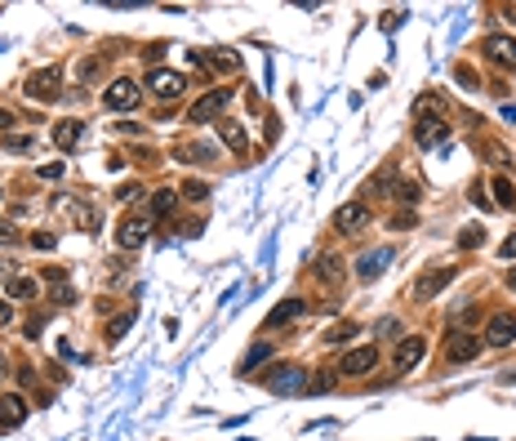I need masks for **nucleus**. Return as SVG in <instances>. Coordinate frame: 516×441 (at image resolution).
Returning a JSON list of instances; mask_svg holds the SVG:
<instances>
[{
	"instance_id": "nucleus-1",
	"label": "nucleus",
	"mask_w": 516,
	"mask_h": 441,
	"mask_svg": "<svg viewBox=\"0 0 516 441\" xmlns=\"http://www.w3.org/2000/svg\"><path fill=\"white\" fill-rule=\"evenodd\" d=\"M58 85H63V72H58V67H41V72H32V76H27L23 94H27L32 103H54V98H58Z\"/></svg>"
},
{
	"instance_id": "nucleus-2",
	"label": "nucleus",
	"mask_w": 516,
	"mask_h": 441,
	"mask_svg": "<svg viewBox=\"0 0 516 441\" xmlns=\"http://www.w3.org/2000/svg\"><path fill=\"white\" fill-rule=\"evenodd\" d=\"M227 103H232V89H210L205 98H196V103H192L187 120H192V125H205V120L223 116V107H227Z\"/></svg>"
},
{
	"instance_id": "nucleus-3",
	"label": "nucleus",
	"mask_w": 516,
	"mask_h": 441,
	"mask_svg": "<svg viewBox=\"0 0 516 441\" xmlns=\"http://www.w3.org/2000/svg\"><path fill=\"white\" fill-rule=\"evenodd\" d=\"M262 383H267L276 397H294V392H303V388H307V383H303V370H298V365H280V370L262 374Z\"/></svg>"
},
{
	"instance_id": "nucleus-4",
	"label": "nucleus",
	"mask_w": 516,
	"mask_h": 441,
	"mask_svg": "<svg viewBox=\"0 0 516 441\" xmlns=\"http://www.w3.org/2000/svg\"><path fill=\"white\" fill-rule=\"evenodd\" d=\"M454 277H458V268H427L423 277L414 281V299H418V303H427V299L440 294V290H445Z\"/></svg>"
},
{
	"instance_id": "nucleus-5",
	"label": "nucleus",
	"mask_w": 516,
	"mask_h": 441,
	"mask_svg": "<svg viewBox=\"0 0 516 441\" xmlns=\"http://www.w3.org/2000/svg\"><path fill=\"white\" fill-rule=\"evenodd\" d=\"M476 356H481V339H476V334H467V330H454V334H449V343H445V361L463 365V361H476Z\"/></svg>"
},
{
	"instance_id": "nucleus-6",
	"label": "nucleus",
	"mask_w": 516,
	"mask_h": 441,
	"mask_svg": "<svg viewBox=\"0 0 516 441\" xmlns=\"http://www.w3.org/2000/svg\"><path fill=\"white\" fill-rule=\"evenodd\" d=\"M147 89H152L161 103H170V98H178V94L187 89V80L178 76V72H165V67H156V72H147Z\"/></svg>"
},
{
	"instance_id": "nucleus-7",
	"label": "nucleus",
	"mask_w": 516,
	"mask_h": 441,
	"mask_svg": "<svg viewBox=\"0 0 516 441\" xmlns=\"http://www.w3.org/2000/svg\"><path fill=\"white\" fill-rule=\"evenodd\" d=\"M138 103H143V89H138L134 80H111L107 85V107L111 111H134Z\"/></svg>"
},
{
	"instance_id": "nucleus-8",
	"label": "nucleus",
	"mask_w": 516,
	"mask_h": 441,
	"mask_svg": "<svg viewBox=\"0 0 516 441\" xmlns=\"http://www.w3.org/2000/svg\"><path fill=\"white\" fill-rule=\"evenodd\" d=\"M485 343H494V348H508V343H516V316H512V312H494L490 325H485Z\"/></svg>"
},
{
	"instance_id": "nucleus-9",
	"label": "nucleus",
	"mask_w": 516,
	"mask_h": 441,
	"mask_svg": "<svg viewBox=\"0 0 516 441\" xmlns=\"http://www.w3.org/2000/svg\"><path fill=\"white\" fill-rule=\"evenodd\" d=\"M423 356H427V339H423V334H410V339L396 348V356H392V361H396V374H410Z\"/></svg>"
},
{
	"instance_id": "nucleus-10",
	"label": "nucleus",
	"mask_w": 516,
	"mask_h": 441,
	"mask_svg": "<svg viewBox=\"0 0 516 441\" xmlns=\"http://www.w3.org/2000/svg\"><path fill=\"white\" fill-rule=\"evenodd\" d=\"M392 259H396V250H392V246L374 250V255H361V259H356V277H361V281H379L383 268H388Z\"/></svg>"
},
{
	"instance_id": "nucleus-11",
	"label": "nucleus",
	"mask_w": 516,
	"mask_h": 441,
	"mask_svg": "<svg viewBox=\"0 0 516 441\" xmlns=\"http://www.w3.org/2000/svg\"><path fill=\"white\" fill-rule=\"evenodd\" d=\"M23 419H27V401L18 397V392H5V397H0V433L23 428Z\"/></svg>"
},
{
	"instance_id": "nucleus-12",
	"label": "nucleus",
	"mask_w": 516,
	"mask_h": 441,
	"mask_svg": "<svg viewBox=\"0 0 516 441\" xmlns=\"http://www.w3.org/2000/svg\"><path fill=\"white\" fill-rule=\"evenodd\" d=\"M147 228H152V223H147V219H138V214H134V219H125V223L116 228V246H120V250H143Z\"/></svg>"
},
{
	"instance_id": "nucleus-13",
	"label": "nucleus",
	"mask_w": 516,
	"mask_h": 441,
	"mask_svg": "<svg viewBox=\"0 0 516 441\" xmlns=\"http://www.w3.org/2000/svg\"><path fill=\"white\" fill-rule=\"evenodd\" d=\"M303 316V299H280L276 308L267 312V321H262V330H280V325H289V321H298Z\"/></svg>"
},
{
	"instance_id": "nucleus-14",
	"label": "nucleus",
	"mask_w": 516,
	"mask_h": 441,
	"mask_svg": "<svg viewBox=\"0 0 516 441\" xmlns=\"http://www.w3.org/2000/svg\"><path fill=\"white\" fill-rule=\"evenodd\" d=\"M374 365H379V352H374V348H352L339 361V374H370Z\"/></svg>"
},
{
	"instance_id": "nucleus-15",
	"label": "nucleus",
	"mask_w": 516,
	"mask_h": 441,
	"mask_svg": "<svg viewBox=\"0 0 516 441\" xmlns=\"http://www.w3.org/2000/svg\"><path fill=\"white\" fill-rule=\"evenodd\" d=\"M365 219H370V210H365V201H347V205H343V210H339V214H334V228H339V232H343V237H347V232H356V228H365Z\"/></svg>"
},
{
	"instance_id": "nucleus-16",
	"label": "nucleus",
	"mask_w": 516,
	"mask_h": 441,
	"mask_svg": "<svg viewBox=\"0 0 516 441\" xmlns=\"http://www.w3.org/2000/svg\"><path fill=\"white\" fill-rule=\"evenodd\" d=\"M481 50L490 54V63H499V67H516V41L512 36H490Z\"/></svg>"
},
{
	"instance_id": "nucleus-17",
	"label": "nucleus",
	"mask_w": 516,
	"mask_h": 441,
	"mask_svg": "<svg viewBox=\"0 0 516 441\" xmlns=\"http://www.w3.org/2000/svg\"><path fill=\"white\" fill-rule=\"evenodd\" d=\"M218 138L232 147V152H245V147H249V134H245L240 120H218Z\"/></svg>"
},
{
	"instance_id": "nucleus-18",
	"label": "nucleus",
	"mask_w": 516,
	"mask_h": 441,
	"mask_svg": "<svg viewBox=\"0 0 516 441\" xmlns=\"http://www.w3.org/2000/svg\"><path fill=\"white\" fill-rule=\"evenodd\" d=\"M54 143H58L63 152H76L80 147V120H58V125H54Z\"/></svg>"
},
{
	"instance_id": "nucleus-19",
	"label": "nucleus",
	"mask_w": 516,
	"mask_h": 441,
	"mask_svg": "<svg viewBox=\"0 0 516 441\" xmlns=\"http://www.w3.org/2000/svg\"><path fill=\"white\" fill-rule=\"evenodd\" d=\"M414 143H418V147H436V143H445V125H440V120H418Z\"/></svg>"
},
{
	"instance_id": "nucleus-20",
	"label": "nucleus",
	"mask_w": 516,
	"mask_h": 441,
	"mask_svg": "<svg viewBox=\"0 0 516 441\" xmlns=\"http://www.w3.org/2000/svg\"><path fill=\"white\" fill-rule=\"evenodd\" d=\"M174 205H178V192H170V187H161V192L152 196V214H156V219L174 214Z\"/></svg>"
},
{
	"instance_id": "nucleus-21",
	"label": "nucleus",
	"mask_w": 516,
	"mask_h": 441,
	"mask_svg": "<svg viewBox=\"0 0 516 441\" xmlns=\"http://www.w3.org/2000/svg\"><path fill=\"white\" fill-rule=\"evenodd\" d=\"M490 192H494V201H499L503 210H512V205H516V187L508 183V178H494V183H490Z\"/></svg>"
},
{
	"instance_id": "nucleus-22",
	"label": "nucleus",
	"mask_w": 516,
	"mask_h": 441,
	"mask_svg": "<svg viewBox=\"0 0 516 441\" xmlns=\"http://www.w3.org/2000/svg\"><path fill=\"white\" fill-rule=\"evenodd\" d=\"M5 290H9V299H36V281H27V277H9Z\"/></svg>"
},
{
	"instance_id": "nucleus-23",
	"label": "nucleus",
	"mask_w": 516,
	"mask_h": 441,
	"mask_svg": "<svg viewBox=\"0 0 516 441\" xmlns=\"http://www.w3.org/2000/svg\"><path fill=\"white\" fill-rule=\"evenodd\" d=\"M347 339H356V325H352V321H343V325H334V330H325V343H330V348H339V343H347Z\"/></svg>"
},
{
	"instance_id": "nucleus-24",
	"label": "nucleus",
	"mask_w": 516,
	"mask_h": 441,
	"mask_svg": "<svg viewBox=\"0 0 516 441\" xmlns=\"http://www.w3.org/2000/svg\"><path fill=\"white\" fill-rule=\"evenodd\" d=\"M129 325H134V308H129V312H120V316H116V321H111V325H107V339H111V343H116V339H120V334H129Z\"/></svg>"
},
{
	"instance_id": "nucleus-25",
	"label": "nucleus",
	"mask_w": 516,
	"mask_h": 441,
	"mask_svg": "<svg viewBox=\"0 0 516 441\" xmlns=\"http://www.w3.org/2000/svg\"><path fill=\"white\" fill-rule=\"evenodd\" d=\"M271 356V343H254V348L245 352V361H240V370H249V365H258V361H267Z\"/></svg>"
},
{
	"instance_id": "nucleus-26",
	"label": "nucleus",
	"mask_w": 516,
	"mask_h": 441,
	"mask_svg": "<svg viewBox=\"0 0 516 441\" xmlns=\"http://www.w3.org/2000/svg\"><path fill=\"white\" fill-rule=\"evenodd\" d=\"M210 67H218V72H236V54H232V50H214Z\"/></svg>"
},
{
	"instance_id": "nucleus-27",
	"label": "nucleus",
	"mask_w": 516,
	"mask_h": 441,
	"mask_svg": "<svg viewBox=\"0 0 516 441\" xmlns=\"http://www.w3.org/2000/svg\"><path fill=\"white\" fill-rule=\"evenodd\" d=\"M458 246H463V250L485 246V232H481V228H463V232H458Z\"/></svg>"
},
{
	"instance_id": "nucleus-28",
	"label": "nucleus",
	"mask_w": 516,
	"mask_h": 441,
	"mask_svg": "<svg viewBox=\"0 0 516 441\" xmlns=\"http://www.w3.org/2000/svg\"><path fill=\"white\" fill-rule=\"evenodd\" d=\"M316 277L334 286V281H339V259H321V263H316Z\"/></svg>"
},
{
	"instance_id": "nucleus-29",
	"label": "nucleus",
	"mask_w": 516,
	"mask_h": 441,
	"mask_svg": "<svg viewBox=\"0 0 516 441\" xmlns=\"http://www.w3.org/2000/svg\"><path fill=\"white\" fill-rule=\"evenodd\" d=\"M183 196H187V201H205V196H210V187H205L201 178H192V183H183Z\"/></svg>"
},
{
	"instance_id": "nucleus-30",
	"label": "nucleus",
	"mask_w": 516,
	"mask_h": 441,
	"mask_svg": "<svg viewBox=\"0 0 516 441\" xmlns=\"http://www.w3.org/2000/svg\"><path fill=\"white\" fill-rule=\"evenodd\" d=\"M183 156H192V161H214V147L210 143H192V147H183Z\"/></svg>"
},
{
	"instance_id": "nucleus-31",
	"label": "nucleus",
	"mask_w": 516,
	"mask_h": 441,
	"mask_svg": "<svg viewBox=\"0 0 516 441\" xmlns=\"http://www.w3.org/2000/svg\"><path fill=\"white\" fill-rule=\"evenodd\" d=\"M414 111H418V116H427V111H440V98H436V94H423V98L414 103Z\"/></svg>"
},
{
	"instance_id": "nucleus-32",
	"label": "nucleus",
	"mask_w": 516,
	"mask_h": 441,
	"mask_svg": "<svg viewBox=\"0 0 516 441\" xmlns=\"http://www.w3.org/2000/svg\"><path fill=\"white\" fill-rule=\"evenodd\" d=\"M472 321H476V303H463L454 312V325H472Z\"/></svg>"
},
{
	"instance_id": "nucleus-33",
	"label": "nucleus",
	"mask_w": 516,
	"mask_h": 441,
	"mask_svg": "<svg viewBox=\"0 0 516 441\" xmlns=\"http://www.w3.org/2000/svg\"><path fill=\"white\" fill-rule=\"evenodd\" d=\"M138 196H143V187H138V183H125V187H120V192H116V201H138Z\"/></svg>"
},
{
	"instance_id": "nucleus-34",
	"label": "nucleus",
	"mask_w": 516,
	"mask_h": 441,
	"mask_svg": "<svg viewBox=\"0 0 516 441\" xmlns=\"http://www.w3.org/2000/svg\"><path fill=\"white\" fill-rule=\"evenodd\" d=\"M76 219H80V223H85V228H89V232H93V228H98V210H93V205H85V210H80V214H76Z\"/></svg>"
},
{
	"instance_id": "nucleus-35",
	"label": "nucleus",
	"mask_w": 516,
	"mask_h": 441,
	"mask_svg": "<svg viewBox=\"0 0 516 441\" xmlns=\"http://www.w3.org/2000/svg\"><path fill=\"white\" fill-rule=\"evenodd\" d=\"M32 246H36V250H54V232H36Z\"/></svg>"
},
{
	"instance_id": "nucleus-36",
	"label": "nucleus",
	"mask_w": 516,
	"mask_h": 441,
	"mask_svg": "<svg viewBox=\"0 0 516 441\" xmlns=\"http://www.w3.org/2000/svg\"><path fill=\"white\" fill-rule=\"evenodd\" d=\"M18 241V232H14V223H0V246H14Z\"/></svg>"
},
{
	"instance_id": "nucleus-37",
	"label": "nucleus",
	"mask_w": 516,
	"mask_h": 441,
	"mask_svg": "<svg viewBox=\"0 0 516 441\" xmlns=\"http://www.w3.org/2000/svg\"><path fill=\"white\" fill-rule=\"evenodd\" d=\"M27 147H32V138H27V134H18V138H9V152H27Z\"/></svg>"
},
{
	"instance_id": "nucleus-38",
	"label": "nucleus",
	"mask_w": 516,
	"mask_h": 441,
	"mask_svg": "<svg viewBox=\"0 0 516 441\" xmlns=\"http://www.w3.org/2000/svg\"><path fill=\"white\" fill-rule=\"evenodd\" d=\"M14 321V303H9V299H0V325H9Z\"/></svg>"
},
{
	"instance_id": "nucleus-39",
	"label": "nucleus",
	"mask_w": 516,
	"mask_h": 441,
	"mask_svg": "<svg viewBox=\"0 0 516 441\" xmlns=\"http://www.w3.org/2000/svg\"><path fill=\"white\" fill-rule=\"evenodd\" d=\"M499 259H516V237H508V241L499 246Z\"/></svg>"
},
{
	"instance_id": "nucleus-40",
	"label": "nucleus",
	"mask_w": 516,
	"mask_h": 441,
	"mask_svg": "<svg viewBox=\"0 0 516 441\" xmlns=\"http://www.w3.org/2000/svg\"><path fill=\"white\" fill-rule=\"evenodd\" d=\"M454 76H458V80H463V85H476V72H472V67H458V72H454Z\"/></svg>"
},
{
	"instance_id": "nucleus-41",
	"label": "nucleus",
	"mask_w": 516,
	"mask_h": 441,
	"mask_svg": "<svg viewBox=\"0 0 516 441\" xmlns=\"http://www.w3.org/2000/svg\"><path fill=\"white\" fill-rule=\"evenodd\" d=\"M9 125H18V120H14V111H5V107H0V129H9Z\"/></svg>"
},
{
	"instance_id": "nucleus-42",
	"label": "nucleus",
	"mask_w": 516,
	"mask_h": 441,
	"mask_svg": "<svg viewBox=\"0 0 516 441\" xmlns=\"http://www.w3.org/2000/svg\"><path fill=\"white\" fill-rule=\"evenodd\" d=\"M508 290H512V294H516V268L508 272Z\"/></svg>"
},
{
	"instance_id": "nucleus-43",
	"label": "nucleus",
	"mask_w": 516,
	"mask_h": 441,
	"mask_svg": "<svg viewBox=\"0 0 516 441\" xmlns=\"http://www.w3.org/2000/svg\"><path fill=\"white\" fill-rule=\"evenodd\" d=\"M0 370H5V352H0Z\"/></svg>"
}]
</instances>
